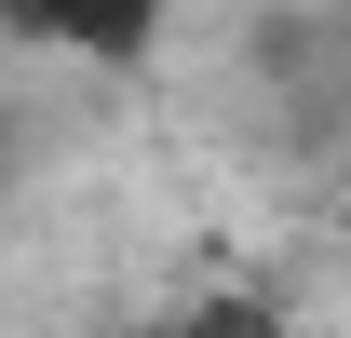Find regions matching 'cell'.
I'll return each mask as SVG.
<instances>
[{
  "instance_id": "4",
  "label": "cell",
  "mask_w": 351,
  "mask_h": 338,
  "mask_svg": "<svg viewBox=\"0 0 351 338\" xmlns=\"http://www.w3.org/2000/svg\"><path fill=\"white\" fill-rule=\"evenodd\" d=\"M0 163H14V122H0Z\"/></svg>"
},
{
  "instance_id": "3",
  "label": "cell",
  "mask_w": 351,
  "mask_h": 338,
  "mask_svg": "<svg viewBox=\"0 0 351 338\" xmlns=\"http://www.w3.org/2000/svg\"><path fill=\"white\" fill-rule=\"evenodd\" d=\"M162 338H298V311H284L270 284H203V297L162 311Z\"/></svg>"
},
{
  "instance_id": "2",
  "label": "cell",
  "mask_w": 351,
  "mask_h": 338,
  "mask_svg": "<svg viewBox=\"0 0 351 338\" xmlns=\"http://www.w3.org/2000/svg\"><path fill=\"white\" fill-rule=\"evenodd\" d=\"M189 0H0V54H41V68H95V82H135L162 27Z\"/></svg>"
},
{
  "instance_id": "1",
  "label": "cell",
  "mask_w": 351,
  "mask_h": 338,
  "mask_svg": "<svg viewBox=\"0 0 351 338\" xmlns=\"http://www.w3.org/2000/svg\"><path fill=\"white\" fill-rule=\"evenodd\" d=\"M243 109L284 163H351V0H270L243 27Z\"/></svg>"
}]
</instances>
